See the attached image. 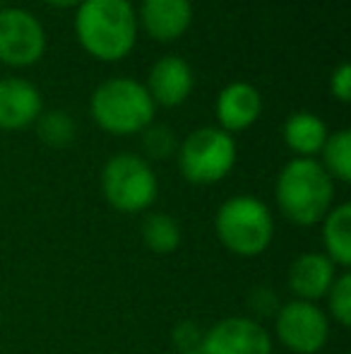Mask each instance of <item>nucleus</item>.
Listing matches in <instances>:
<instances>
[{"label": "nucleus", "mask_w": 351, "mask_h": 354, "mask_svg": "<svg viewBox=\"0 0 351 354\" xmlns=\"http://www.w3.org/2000/svg\"><path fill=\"white\" fill-rule=\"evenodd\" d=\"M75 34L92 58L121 61L135 46L137 15L130 0H85L75 15Z\"/></svg>", "instance_id": "f257e3e1"}, {"label": "nucleus", "mask_w": 351, "mask_h": 354, "mask_svg": "<svg viewBox=\"0 0 351 354\" xmlns=\"http://www.w3.org/2000/svg\"><path fill=\"white\" fill-rule=\"evenodd\" d=\"M332 176L315 159H291L277 178V205L289 222L310 227L332 210Z\"/></svg>", "instance_id": "f03ea898"}, {"label": "nucleus", "mask_w": 351, "mask_h": 354, "mask_svg": "<svg viewBox=\"0 0 351 354\" xmlns=\"http://www.w3.org/2000/svg\"><path fill=\"white\" fill-rule=\"evenodd\" d=\"M154 106L145 84L130 77L106 80L92 94V116L111 136H135L150 128Z\"/></svg>", "instance_id": "7ed1b4c3"}, {"label": "nucleus", "mask_w": 351, "mask_h": 354, "mask_svg": "<svg viewBox=\"0 0 351 354\" xmlns=\"http://www.w3.org/2000/svg\"><path fill=\"white\" fill-rule=\"evenodd\" d=\"M217 236L231 253L243 258L260 256L274 236L272 212L253 196L229 198L214 219Z\"/></svg>", "instance_id": "20e7f679"}, {"label": "nucleus", "mask_w": 351, "mask_h": 354, "mask_svg": "<svg viewBox=\"0 0 351 354\" xmlns=\"http://www.w3.org/2000/svg\"><path fill=\"white\" fill-rule=\"evenodd\" d=\"M101 191L108 205L121 212H142L157 198V176L137 154H116L101 171Z\"/></svg>", "instance_id": "39448f33"}, {"label": "nucleus", "mask_w": 351, "mask_h": 354, "mask_svg": "<svg viewBox=\"0 0 351 354\" xmlns=\"http://www.w3.org/2000/svg\"><path fill=\"white\" fill-rule=\"evenodd\" d=\"M183 176L197 186H210L226 176L236 164V142L221 128H200L183 140L181 154Z\"/></svg>", "instance_id": "423d86ee"}, {"label": "nucleus", "mask_w": 351, "mask_h": 354, "mask_svg": "<svg viewBox=\"0 0 351 354\" xmlns=\"http://www.w3.org/2000/svg\"><path fill=\"white\" fill-rule=\"evenodd\" d=\"M46 51V34L32 12L22 8L0 10V61L24 68L37 63Z\"/></svg>", "instance_id": "0eeeda50"}, {"label": "nucleus", "mask_w": 351, "mask_h": 354, "mask_svg": "<svg viewBox=\"0 0 351 354\" xmlns=\"http://www.w3.org/2000/svg\"><path fill=\"white\" fill-rule=\"evenodd\" d=\"M277 337L296 354H315L330 337L328 316L313 301H291L277 311Z\"/></svg>", "instance_id": "6e6552de"}, {"label": "nucleus", "mask_w": 351, "mask_h": 354, "mask_svg": "<svg viewBox=\"0 0 351 354\" xmlns=\"http://www.w3.org/2000/svg\"><path fill=\"white\" fill-rule=\"evenodd\" d=\"M202 354H272L270 333L253 318H224L202 335Z\"/></svg>", "instance_id": "1a4fd4ad"}, {"label": "nucleus", "mask_w": 351, "mask_h": 354, "mask_svg": "<svg viewBox=\"0 0 351 354\" xmlns=\"http://www.w3.org/2000/svg\"><path fill=\"white\" fill-rule=\"evenodd\" d=\"M41 116V94L22 77L0 80V131H19Z\"/></svg>", "instance_id": "9d476101"}, {"label": "nucleus", "mask_w": 351, "mask_h": 354, "mask_svg": "<svg viewBox=\"0 0 351 354\" xmlns=\"http://www.w3.org/2000/svg\"><path fill=\"white\" fill-rule=\"evenodd\" d=\"M263 111V99L260 92L248 82H231L217 97V118H219L221 131L239 133L250 128L260 118Z\"/></svg>", "instance_id": "9b49d317"}, {"label": "nucleus", "mask_w": 351, "mask_h": 354, "mask_svg": "<svg viewBox=\"0 0 351 354\" xmlns=\"http://www.w3.org/2000/svg\"><path fill=\"white\" fill-rule=\"evenodd\" d=\"M140 22L157 41H176L192 22L190 0H142Z\"/></svg>", "instance_id": "f8f14e48"}, {"label": "nucleus", "mask_w": 351, "mask_h": 354, "mask_svg": "<svg viewBox=\"0 0 351 354\" xmlns=\"http://www.w3.org/2000/svg\"><path fill=\"white\" fill-rule=\"evenodd\" d=\"M192 84H195V77H192L190 66L178 56H164L152 66L147 92L154 104L178 106L190 97Z\"/></svg>", "instance_id": "ddd939ff"}, {"label": "nucleus", "mask_w": 351, "mask_h": 354, "mask_svg": "<svg viewBox=\"0 0 351 354\" xmlns=\"http://www.w3.org/2000/svg\"><path fill=\"white\" fill-rule=\"evenodd\" d=\"M334 277V263L325 253H301L291 263L289 287L301 301H315L330 292Z\"/></svg>", "instance_id": "4468645a"}, {"label": "nucleus", "mask_w": 351, "mask_h": 354, "mask_svg": "<svg viewBox=\"0 0 351 354\" xmlns=\"http://www.w3.org/2000/svg\"><path fill=\"white\" fill-rule=\"evenodd\" d=\"M325 140H328V128L315 113L299 111L291 113L284 123V142L291 152H296L303 159H313L323 149Z\"/></svg>", "instance_id": "2eb2a0df"}, {"label": "nucleus", "mask_w": 351, "mask_h": 354, "mask_svg": "<svg viewBox=\"0 0 351 354\" xmlns=\"http://www.w3.org/2000/svg\"><path fill=\"white\" fill-rule=\"evenodd\" d=\"M323 243L325 256L334 266L349 268L351 266V205L342 203L339 207H332L323 219Z\"/></svg>", "instance_id": "dca6fc26"}, {"label": "nucleus", "mask_w": 351, "mask_h": 354, "mask_svg": "<svg viewBox=\"0 0 351 354\" xmlns=\"http://www.w3.org/2000/svg\"><path fill=\"white\" fill-rule=\"evenodd\" d=\"M142 241L152 253L166 256V253H174L181 243V229L174 217L164 212H152L142 222Z\"/></svg>", "instance_id": "f3484780"}, {"label": "nucleus", "mask_w": 351, "mask_h": 354, "mask_svg": "<svg viewBox=\"0 0 351 354\" xmlns=\"http://www.w3.org/2000/svg\"><path fill=\"white\" fill-rule=\"evenodd\" d=\"M323 169L330 176L339 178L342 183L351 181V133L349 131H337L332 136H328V140L323 145Z\"/></svg>", "instance_id": "a211bd4d"}, {"label": "nucleus", "mask_w": 351, "mask_h": 354, "mask_svg": "<svg viewBox=\"0 0 351 354\" xmlns=\"http://www.w3.org/2000/svg\"><path fill=\"white\" fill-rule=\"evenodd\" d=\"M39 138L48 147H68L75 140V121L66 111H48L37 118Z\"/></svg>", "instance_id": "6ab92c4d"}, {"label": "nucleus", "mask_w": 351, "mask_h": 354, "mask_svg": "<svg viewBox=\"0 0 351 354\" xmlns=\"http://www.w3.org/2000/svg\"><path fill=\"white\" fill-rule=\"evenodd\" d=\"M328 297H330V313H332V318L339 326L349 328L351 326V275L349 272H342L339 277H334Z\"/></svg>", "instance_id": "aec40b11"}, {"label": "nucleus", "mask_w": 351, "mask_h": 354, "mask_svg": "<svg viewBox=\"0 0 351 354\" xmlns=\"http://www.w3.org/2000/svg\"><path fill=\"white\" fill-rule=\"evenodd\" d=\"M176 147V138L174 133L169 131L166 126H152L145 136V149L150 157L154 159H164L174 152Z\"/></svg>", "instance_id": "412c9836"}, {"label": "nucleus", "mask_w": 351, "mask_h": 354, "mask_svg": "<svg viewBox=\"0 0 351 354\" xmlns=\"http://www.w3.org/2000/svg\"><path fill=\"white\" fill-rule=\"evenodd\" d=\"M202 335H205V333H202L195 323L185 321V323H178L176 326L174 342L181 352H195V350H200V345H202Z\"/></svg>", "instance_id": "4be33fe9"}, {"label": "nucleus", "mask_w": 351, "mask_h": 354, "mask_svg": "<svg viewBox=\"0 0 351 354\" xmlns=\"http://www.w3.org/2000/svg\"><path fill=\"white\" fill-rule=\"evenodd\" d=\"M330 92L342 104H347L351 99V66L349 63H342V66L334 68L332 77H330Z\"/></svg>", "instance_id": "5701e85b"}, {"label": "nucleus", "mask_w": 351, "mask_h": 354, "mask_svg": "<svg viewBox=\"0 0 351 354\" xmlns=\"http://www.w3.org/2000/svg\"><path fill=\"white\" fill-rule=\"evenodd\" d=\"M41 3L51 5V8H80L85 0H41Z\"/></svg>", "instance_id": "b1692460"}, {"label": "nucleus", "mask_w": 351, "mask_h": 354, "mask_svg": "<svg viewBox=\"0 0 351 354\" xmlns=\"http://www.w3.org/2000/svg\"><path fill=\"white\" fill-rule=\"evenodd\" d=\"M181 354H202L200 350H195V352H181Z\"/></svg>", "instance_id": "393cba45"}, {"label": "nucleus", "mask_w": 351, "mask_h": 354, "mask_svg": "<svg viewBox=\"0 0 351 354\" xmlns=\"http://www.w3.org/2000/svg\"><path fill=\"white\" fill-rule=\"evenodd\" d=\"M0 3H3V0H0Z\"/></svg>", "instance_id": "a878e982"}]
</instances>
